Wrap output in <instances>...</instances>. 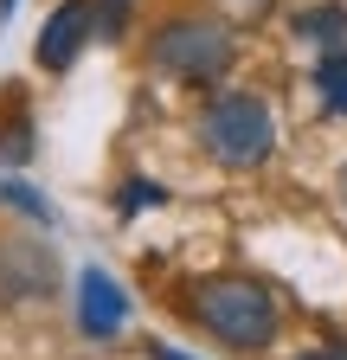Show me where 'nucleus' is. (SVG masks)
<instances>
[{
  "label": "nucleus",
  "mask_w": 347,
  "mask_h": 360,
  "mask_svg": "<svg viewBox=\"0 0 347 360\" xmlns=\"http://www.w3.org/2000/svg\"><path fill=\"white\" fill-rule=\"evenodd\" d=\"M13 7H20V0H0V13H13Z\"/></svg>",
  "instance_id": "nucleus-15"
},
{
  "label": "nucleus",
  "mask_w": 347,
  "mask_h": 360,
  "mask_svg": "<svg viewBox=\"0 0 347 360\" xmlns=\"http://www.w3.org/2000/svg\"><path fill=\"white\" fill-rule=\"evenodd\" d=\"M302 360H347V347H315V354H302Z\"/></svg>",
  "instance_id": "nucleus-13"
},
{
  "label": "nucleus",
  "mask_w": 347,
  "mask_h": 360,
  "mask_svg": "<svg viewBox=\"0 0 347 360\" xmlns=\"http://www.w3.org/2000/svg\"><path fill=\"white\" fill-rule=\"evenodd\" d=\"M341 212H347V167H341Z\"/></svg>",
  "instance_id": "nucleus-14"
},
{
  "label": "nucleus",
  "mask_w": 347,
  "mask_h": 360,
  "mask_svg": "<svg viewBox=\"0 0 347 360\" xmlns=\"http://www.w3.org/2000/svg\"><path fill=\"white\" fill-rule=\"evenodd\" d=\"M199 142L219 167H264L270 148H277V122H270V103L251 97V90H225L212 97L206 116H199Z\"/></svg>",
  "instance_id": "nucleus-1"
},
{
  "label": "nucleus",
  "mask_w": 347,
  "mask_h": 360,
  "mask_svg": "<svg viewBox=\"0 0 347 360\" xmlns=\"http://www.w3.org/2000/svg\"><path fill=\"white\" fill-rule=\"evenodd\" d=\"M148 360H187V354H174L167 341H148Z\"/></svg>",
  "instance_id": "nucleus-12"
},
{
  "label": "nucleus",
  "mask_w": 347,
  "mask_h": 360,
  "mask_svg": "<svg viewBox=\"0 0 347 360\" xmlns=\"http://www.w3.org/2000/svg\"><path fill=\"white\" fill-rule=\"evenodd\" d=\"M91 32H97V7H91V0H65V7L46 20V32H39L32 52H39V65H46V71H65V65L84 52V39H91Z\"/></svg>",
  "instance_id": "nucleus-4"
},
{
  "label": "nucleus",
  "mask_w": 347,
  "mask_h": 360,
  "mask_svg": "<svg viewBox=\"0 0 347 360\" xmlns=\"http://www.w3.org/2000/svg\"><path fill=\"white\" fill-rule=\"evenodd\" d=\"M122 315H129V302H122V290H116V277L110 270H84L77 277V322H84V335H97V341H110L116 328H122Z\"/></svg>",
  "instance_id": "nucleus-5"
},
{
  "label": "nucleus",
  "mask_w": 347,
  "mask_h": 360,
  "mask_svg": "<svg viewBox=\"0 0 347 360\" xmlns=\"http://www.w3.org/2000/svg\"><path fill=\"white\" fill-rule=\"evenodd\" d=\"M161 200H167V193L155 187V180H129V187H122V200H116V206H122V219H136L142 206H161Z\"/></svg>",
  "instance_id": "nucleus-9"
},
{
  "label": "nucleus",
  "mask_w": 347,
  "mask_h": 360,
  "mask_svg": "<svg viewBox=\"0 0 347 360\" xmlns=\"http://www.w3.org/2000/svg\"><path fill=\"white\" fill-rule=\"evenodd\" d=\"M155 71L181 77V84H219L232 71V32L212 20H167L148 45Z\"/></svg>",
  "instance_id": "nucleus-3"
},
{
  "label": "nucleus",
  "mask_w": 347,
  "mask_h": 360,
  "mask_svg": "<svg viewBox=\"0 0 347 360\" xmlns=\"http://www.w3.org/2000/svg\"><path fill=\"white\" fill-rule=\"evenodd\" d=\"M315 90H322V103H328L334 116H347V52H341V45L315 65Z\"/></svg>",
  "instance_id": "nucleus-6"
},
{
  "label": "nucleus",
  "mask_w": 347,
  "mask_h": 360,
  "mask_svg": "<svg viewBox=\"0 0 347 360\" xmlns=\"http://www.w3.org/2000/svg\"><path fill=\"white\" fill-rule=\"evenodd\" d=\"M129 26V0H97V39H122Z\"/></svg>",
  "instance_id": "nucleus-10"
},
{
  "label": "nucleus",
  "mask_w": 347,
  "mask_h": 360,
  "mask_svg": "<svg viewBox=\"0 0 347 360\" xmlns=\"http://www.w3.org/2000/svg\"><path fill=\"white\" fill-rule=\"evenodd\" d=\"M296 32L315 39V45H341L347 39V7H309V13H296Z\"/></svg>",
  "instance_id": "nucleus-7"
},
{
  "label": "nucleus",
  "mask_w": 347,
  "mask_h": 360,
  "mask_svg": "<svg viewBox=\"0 0 347 360\" xmlns=\"http://www.w3.org/2000/svg\"><path fill=\"white\" fill-rule=\"evenodd\" d=\"M193 315L219 335L225 347H244V354H257V347H270L277 341V302H270V290L264 283H251V277H219V283H199V296H193Z\"/></svg>",
  "instance_id": "nucleus-2"
},
{
  "label": "nucleus",
  "mask_w": 347,
  "mask_h": 360,
  "mask_svg": "<svg viewBox=\"0 0 347 360\" xmlns=\"http://www.w3.org/2000/svg\"><path fill=\"white\" fill-rule=\"evenodd\" d=\"M0 206H13V212H26V219H39V225H52V206L39 200L26 180H7V174H0Z\"/></svg>",
  "instance_id": "nucleus-8"
},
{
  "label": "nucleus",
  "mask_w": 347,
  "mask_h": 360,
  "mask_svg": "<svg viewBox=\"0 0 347 360\" xmlns=\"http://www.w3.org/2000/svg\"><path fill=\"white\" fill-rule=\"evenodd\" d=\"M26 155H32V142H26V122H13L7 135H0V161H7V167H20Z\"/></svg>",
  "instance_id": "nucleus-11"
}]
</instances>
